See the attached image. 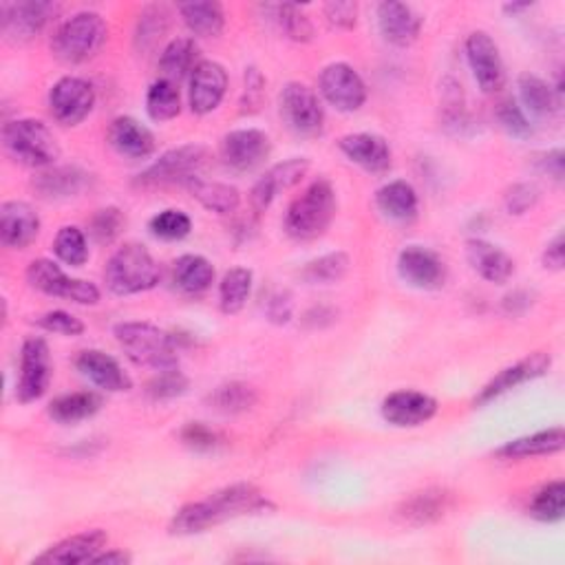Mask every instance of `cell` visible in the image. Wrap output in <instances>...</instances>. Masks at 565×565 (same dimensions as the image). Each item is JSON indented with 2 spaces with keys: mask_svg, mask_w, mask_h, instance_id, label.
I'll return each instance as SVG.
<instances>
[{
  "mask_svg": "<svg viewBox=\"0 0 565 565\" xmlns=\"http://www.w3.org/2000/svg\"><path fill=\"white\" fill-rule=\"evenodd\" d=\"M272 508L274 504L254 484H245V482L230 484L208 495L206 500L191 502L183 508H179L170 521V532L179 537L200 534L230 519L263 515Z\"/></svg>",
  "mask_w": 565,
  "mask_h": 565,
  "instance_id": "6da1fadb",
  "label": "cell"
},
{
  "mask_svg": "<svg viewBox=\"0 0 565 565\" xmlns=\"http://www.w3.org/2000/svg\"><path fill=\"white\" fill-rule=\"evenodd\" d=\"M113 336L127 358L137 366H148L153 371H168L179 366L177 338L144 321H127L116 325Z\"/></svg>",
  "mask_w": 565,
  "mask_h": 565,
  "instance_id": "7a4b0ae2",
  "label": "cell"
},
{
  "mask_svg": "<svg viewBox=\"0 0 565 565\" xmlns=\"http://www.w3.org/2000/svg\"><path fill=\"white\" fill-rule=\"evenodd\" d=\"M338 211L336 191L329 179L312 181L286 213V232L297 241H314L323 237Z\"/></svg>",
  "mask_w": 565,
  "mask_h": 565,
  "instance_id": "3957f363",
  "label": "cell"
},
{
  "mask_svg": "<svg viewBox=\"0 0 565 565\" xmlns=\"http://www.w3.org/2000/svg\"><path fill=\"white\" fill-rule=\"evenodd\" d=\"M161 269L142 243H127L111 254L105 267V282L116 297L151 292L159 286Z\"/></svg>",
  "mask_w": 565,
  "mask_h": 565,
  "instance_id": "277c9868",
  "label": "cell"
},
{
  "mask_svg": "<svg viewBox=\"0 0 565 565\" xmlns=\"http://www.w3.org/2000/svg\"><path fill=\"white\" fill-rule=\"evenodd\" d=\"M107 38L109 25L98 12H77L56 29L51 51L64 64H82L100 53Z\"/></svg>",
  "mask_w": 565,
  "mask_h": 565,
  "instance_id": "5b68a950",
  "label": "cell"
},
{
  "mask_svg": "<svg viewBox=\"0 0 565 565\" xmlns=\"http://www.w3.org/2000/svg\"><path fill=\"white\" fill-rule=\"evenodd\" d=\"M5 153L29 168H51L60 159V146L53 131L34 118L12 120L3 127Z\"/></svg>",
  "mask_w": 565,
  "mask_h": 565,
  "instance_id": "8992f818",
  "label": "cell"
},
{
  "mask_svg": "<svg viewBox=\"0 0 565 565\" xmlns=\"http://www.w3.org/2000/svg\"><path fill=\"white\" fill-rule=\"evenodd\" d=\"M211 161V153L202 144H183L177 148L166 151L153 161L146 170H142L135 179L142 188H157V185H185L202 177Z\"/></svg>",
  "mask_w": 565,
  "mask_h": 565,
  "instance_id": "52a82bcc",
  "label": "cell"
},
{
  "mask_svg": "<svg viewBox=\"0 0 565 565\" xmlns=\"http://www.w3.org/2000/svg\"><path fill=\"white\" fill-rule=\"evenodd\" d=\"M27 282L34 290H38L47 297L64 299V301H71L77 305H98L100 297H103L96 282L69 276L51 259L32 261L27 267Z\"/></svg>",
  "mask_w": 565,
  "mask_h": 565,
  "instance_id": "ba28073f",
  "label": "cell"
},
{
  "mask_svg": "<svg viewBox=\"0 0 565 565\" xmlns=\"http://www.w3.org/2000/svg\"><path fill=\"white\" fill-rule=\"evenodd\" d=\"M278 113L299 137H318L325 129V109L318 93L305 82H288L278 96Z\"/></svg>",
  "mask_w": 565,
  "mask_h": 565,
  "instance_id": "9c48e42d",
  "label": "cell"
},
{
  "mask_svg": "<svg viewBox=\"0 0 565 565\" xmlns=\"http://www.w3.org/2000/svg\"><path fill=\"white\" fill-rule=\"evenodd\" d=\"M318 91L323 100L340 113H356L364 107L369 91L362 75L347 62H332L321 71Z\"/></svg>",
  "mask_w": 565,
  "mask_h": 565,
  "instance_id": "30bf717a",
  "label": "cell"
},
{
  "mask_svg": "<svg viewBox=\"0 0 565 565\" xmlns=\"http://www.w3.org/2000/svg\"><path fill=\"white\" fill-rule=\"evenodd\" d=\"M96 107V88L84 77L64 75L49 91V113L62 127H77Z\"/></svg>",
  "mask_w": 565,
  "mask_h": 565,
  "instance_id": "8fae6325",
  "label": "cell"
},
{
  "mask_svg": "<svg viewBox=\"0 0 565 565\" xmlns=\"http://www.w3.org/2000/svg\"><path fill=\"white\" fill-rule=\"evenodd\" d=\"M53 378L51 351L45 338L29 336L21 347V378L16 383V398L23 405L40 400Z\"/></svg>",
  "mask_w": 565,
  "mask_h": 565,
  "instance_id": "7c38bea8",
  "label": "cell"
},
{
  "mask_svg": "<svg viewBox=\"0 0 565 565\" xmlns=\"http://www.w3.org/2000/svg\"><path fill=\"white\" fill-rule=\"evenodd\" d=\"M56 3L45 0H21V3H3L0 5V29L12 43H27L36 38L51 19L58 14Z\"/></svg>",
  "mask_w": 565,
  "mask_h": 565,
  "instance_id": "4fadbf2b",
  "label": "cell"
},
{
  "mask_svg": "<svg viewBox=\"0 0 565 565\" xmlns=\"http://www.w3.org/2000/svg\"><path fill=\"white\" fill-rule=\"evenodd\" d=\"M272 153L269 135L261 129H237L221 137L219 157L221 164L232 172H252Z\"/></svg>",
  "mask_w": 565,
  "mask_h": 565,
  "instance_id": "5bb4252c",
  "label": "cell"
},
{
  "mask_svg": "<svg viewBox=\"0 0 565 565\" xmlns=\"http://www.w3.org/2000/svg\"><path fill=\"white\" fill-rule=\"evenodd\" d=\"M464 51H466L468 67L473 71V77L482 88V93H486V96L497 93L506 82V67H504L500 47L491 38V34L486 32L468 34L464 43Z\"/></svg>",
  "mask_w": 565,
  "mask_h": 565,
  "instance_id": "9a60e30c",
  "label": "cell"
},
{
  "mask_svg": "<svg viewBox=\"0 0 565 565\" xmlns=\"http://www.w3.org/2000/svg\"><path fill=\"white\" fill-rule=\"evenodd\" d=\"M228 71L215 60H200L195 71L188 77V105L197 116L217 111L228 93Z\"/></svg>",
  "mask_w": 565,
  "mask_h": 565,
  "instance_id": "2e32d148",
  "label": "cell"
},
{
  "mask_svg": "<svg viewBox=\"0 0 565 565\" xmlns=\"http://www.w3.org/2000/svg\"><path fill=\"white\" fill-rule=\"evenodd\" d=\"M550 364H552V356L548 351H537V353H530L528 358L502 369L495 378H491L482 392L476 396V407H486L491 405L493 400L510 394L513 389L526 385V383H532L537 378H541V375H545L550 371Z\"/></svg>",
  "mask_w": 565,
  "mask_h": 565,
  "instance_id": "e0dca14e",
  "label": "cell"
},
{
  "mask_svg": "<svg viewBox=\"0 0 565 565\" xmlns=\"http://www.w3.org/2000/svg\"><path fill=\"white\" fill-rule=\"evenodd\" d=\"M398 274L407 286L424 292L444 288L446 282V263L442 256L424 245H407L398 254Z\"/></svg>",
  "mask_w": 565,
  "mask_h": 565,
  "instance_id": "ac0fdd59",
  "label": "cell"
},
{
  "mask_svg": "<svg viewBox=\"0 0 565 565\" xmlns=\"http://www.w3.org/2000/svg\"><path fill=\"white\" fill-rule=\"evenodd\" d=\"M308 170H310V159H305V157H290L286 161L272 166L252 185V191H250L252 213L254 215L265 213L272 206V202L276 200V195L280 191H290V188L299 185L303 181V177L308 175Z\"/></svg>",
  "mask_w": 565,
  "mask_h": 565,
  "instance_id": "d6986e66",
  "label": "cell"
},
{
  "mask_svg": "<svg viewBox=\"0 0 565 565\" xmlns=\"http://www.w3.org/2000/svg\"><path fill=\"white\" fill-rule=\"evenodd\" d=\"M437 409L440 405L433 396L416 389L394 392L381 405L385 422L396 429H418L431 422L437 416Z\"/></svg>",
  "mask_w": 565,
  "mask_h": 565,
  "instance_id": "ffe728a7",
  "label": "cell"
},
{
  "mask_svg": "<svg viewBox=\"0 0 565 565\" xmlns=\"http://www.w3.org/2000/svg\"><path fill=\"white\" fill-rule=\"evenodd\" d=\"M107 543H109V534L103 528L84 530L53 543L43 554H38L34 563H43V565L93 563V558H96L103 550H107Z\"/></svg>",
  "mask_w": 565,
  "mask_h": 565,
  "instance_id": "44dd1931",
  "label": "cell"
},
{
  "mask_svg": "<svg viewBox=\"0 0 565 565\" xmlns=\"http://www.w3.org/2000/svg\"><path fill=\"white\" fill-rule=\"evenodd\" d=\"M77 371L88 378L98 389L107 394H122L133 387L131 375L122 364L103 349H84L75 358Z\"/></svg>",
  "mask_w": 565,
  "mask_h": 565,
  "instance_id": "7402d4cb",
  "label": "cell"
},
{
  "mask_svg": "<svg viewBox=\"0 0 565 565\" xmlns=\"http://www.w3.org/2000/svg\"><path fill=\"white\" fill-rule=\"evenodd\" d=\"M375 19H378L381 36L394 45V47H411L422 32V16L407 3H396V0H387L375 10Z\"/></svg>",
  "mask_w": 565,
  "mask_h": 565,
  "instance_id": "603a6c76",
  "label": "cell"
},
{
  "mask_svg": "<svg viewBox=\"0 0 565 565\" xmlns=\"http://www.w3.org/2000/svg\"><path fill=\"white\" fill-rule=\"evenodd\" d=\"M340 153L366 172L383 175L392 168L389 142L375 133H349L338 142Z\"/></svg>",
  "mask_w": 565,
  "mask_h": 565,
  "instance_id": "cb8c5ba5",
  "label": "cell"
},
{
  "mask_svg": "<svg viewBox=\"0 0 565 565\" xmlns=\"http://www.w3.org/2000/svg\"><path fill=\"white\" fill-rule=\"evenodd\" d=\"M40 232L38 213L25 202H5L0 206V241L5 248L25 250Z\"/></svg>",
  "mask_w": 565,
  "mask_h": 565,
  "instance_id": "d4e9b609",
  "label": "cell"
},
{
  "mask_svg": "<svg viewBox=\"0 0 565 565\" xmlns=\"http://www.w3.org/2000/svg\"><path fill=\"white\" fill-rule=\"evenodd\" d=\"M107 140L111 148L127 159H148L157 148L153 131L131 116L116 118L109 127Z\"/></svg>",
  "mask_w": 565,
  "mask_h": 565,
  "instance_id": "484cf974",
  "label": "cell"
},
{
  "mask_svg": "<svg viewBox=\"0 0 565 565\" xmlns=\"http://www.w3.org/2000/svg\"><path fill=\"white\" fill-rule=\"evenodd\" d=\"M466 259L473 272L495 286H504L515 274L513 256L486 239H470L466 243Z\"/></svg>",
  "mask_w": 565,
  "mask_h": 565,
  "instance_id": "4316f807",
  "label": "cell"
},
{
  "mask_svg": "<svg viewBox=\"0 0 565 565\" xmlns=\"http://www.w3.org/2000/svg\"><path fill=\"white\" fill-rule=\"evenodd\" d=\"M450 508H453V495L446 489H424L409 495L400 504L398 517L413 528H422L444 519L450 513Z\"/></svg>",
  "mask_w": 565,
  "mask_h": 565,
  "instance_id": "83f0119b",
  "label": "cell"
},
{
  "mask_svg": "<svg viewBox=\"0 0 565 565\" xmlns=\"http://www.w3.org/2000/svg\"><path fill=\"white\" fill-rule=\"evenodd\" d=\"M34 191L49 202L77 197L88 185V175L77 166H51L40 170L34 181Z\"/></svg>",
  "mask_w": 565,
  "mask_h": 565,
  "instance_id": "f1b7e54d",
  "label": "cell"
},
{
  "mask_svg": "<svg viewBox=\"0 0 565 565\" xmlns=\"http://www.w3.org/2000/svg\"><path fill=\"white\" fill-rule=\"evenodd\" d=\"M565 448V433L563 426H552L537 431L532 435H521L495 450L502 459H528V457H545L561 453Z\"/></svg>",
  "mask_w": 565,
  "mask_h": 565,
  "instance_id": "f546056e",
  "label": "cell"
},
{
  "mask_svg": "<svg viewBox=\"0 0 565 565\" xmlns=\"http://www.w3.org/2000/svg\"><path fill=\"white\" fill-rule=\"evenodd\" d=\"M375 206H378V211L385 217L407 224L418 217L420 200H418L416 188L409 181L396 179V181H389L383 188H378V193H375Z\"/></svg>",
  "mask_w": 565,
  "mask_h": 565,
  "instance_id": "4dcf8cb0",
  "label": "cell"
},
{
  "mask_svg": "<svg viewBox=\"0 0 565 565\" xmlns=\"http://www.w3.org/2000/svg\"><path fill=\"white\" fill-rule=\"evenodd\" d=\"M215 265L202 254H183L172 265V282L183 294H204L215 282Z\"/></svg>",
  "mask_w": 565,
  "mask_h": 565,
  "instance_id": "1f68e13d",
  "label": "cell"
},
{
  "mask_svg": "<svg viewBox=\"0 0 565 565\" xmlns=\"http://www.w3.org/2000/svg\"><path fill=\"white\" fill-rule=\"evenodd\" d=\"M183 25L197 38H217L226 29V12L215 0H200V3H181L177 8Z\"/></svg>",
  "mask_w": 565,
  "mask_h": 565,
  "instance_id": "d6a6232c",
  "label": "cell"
},
{
  "mask_svg": "<svg viewBox=\"0 0 565 565\" xmlns=\"http://www.w3.org/2000/svg\"><path fill=\"white\" fill-rule=\"evenodd\" d=\"M200 56V47L193 38H175L170 40L161 56H159V71H161V77L164 80H170V82H181L183 77H191V73L195 71V67L200 64L197 60Z\"/></svg>",
  "mask_w": 565,
  "mask_h": 565,
  "instance_id": "836d02e7",
  "label": "cell"
},
{
  "mask_svg": "<svg viewBox=\"0 0 565 565\" xmlns=\"http://www.w3.org/2000/svg\"><path fill=\"white\" fill-rule=\"evenodd\" d=\"M105 400L96 392H73L53 398L47 413L58 424H77L96 416L103 409Z\"/></svg>",
  "mask_w": 565,
  "mask_h": 565,
  "instance_id": "e575fe53",
  "label": "cell"
},
{
  "mask_svg": "<svg viewBox=\"0 0 565 565\" xmlns=\"http://www.w3.org/2000/svg\"><path fill=\"white\" fill-rule=\"evenodd\" d=\"M188 191L191 195L211 213L217 215H235L241 206V193L235 185L224 183V181H208L204 177L195 179L193 183H188Z\"/></svg>",
  "mask_w": 565,
  "mask_h": 565,
  "instance_id": "d590c367",
  "label": "cell"
},
{
  "mask_svg": "<svg viewBox=\"0 0 565 565\" xmlns=\"http://www.w3.org/2000/svg\"><path fill=\"white\" fill-rule=\"evenodd\" d=\"M517 88H519V100L524 105L521 109H526L528 113L537 118H550L556 113L558 109L556 93L543 77L534 73H521L517 77Z\"/></svg>",
  "mask_w": 565,
  "mask_h": 565,
  "instance_id": "8d00e7d4",
  "label": "cell"
},
{
  "mask_svg": "<svg viewBox=\"0 0 565 565\" xmlns=\"http://www.w3.org/2000/svg\"><path fill=\"white\" fill-rule=\"evenodd\" d=\"M259 402V394L252 385L241 381H230L219 387H215L206 396V405L224 416H237L250 411Z\"/></svg>",
  "mask_w": 565,
  "mask_h": 565,
  "instance_id": "74e56055",
  "label": "cell"
},
{
  "mask_svg": "<svg viewBox=\"0 0 565 565\" xmlns=\"http://www.w3.org/2000/svg\"><path fill=\"white\" fill-rule=\"evenodd\" d=\"M254 274L248 267H230L219 282V305L221 312L232 316L239 314L252 294Z\"/></svg>",
  "mask_w": 565,
  "mask_h": 565,
  "instance_id": "f35d334b",
  "label": "cell"
},
{
  "mask_svg": "<svg viewBox=\"0 0 565 565\" xmlns=\"http://www.w3.org/2000/svg\"><path fill=\"white\" fill-rule=\"evenodd\" d=\"M146 113L153 122H170L181 113V96L175 82L155 80L146 93Z\"/></svg>",
  "mask_w": 565,
  "mask_h": 565,
  "instance_id": "ab89813d",
  "label": "cell"
},
{
  "mask_svg": "<svg viewBox=\"0 0 565 565\" xmlns=\"http://www.w3.org/2000/svg\"><path fill=\"white\" fill-rule=\"evenodd\" d=\"M528 515L543 524H558L565 517V484L554 480L541 486L530 500Z\"/></svg>",
  "mask_w": 565,
  "mask_h": 565,
  "instance_id": "60d3db41",
  "label": "cell"
},
{
  "mask_svg": "<svg viewBox=\"0 0 565 565\" xmlns=\"http://www.w3.org/2000/svg\"><path fill=\"white\" fill-rule=\"evenodd\" d=\"M349 256L345 252H329V254H323L314 261H310L303 272H301V278L305 282H310V286H334V282L342 280L349 272Z\"/></svg>",
  "mask_w": 565,
  "mask_h": 565,
  "instance_id": "b9f144b4",
  "label": "cell"
},
{
  "mask_svg": "<svg viewBox=\"0 0 565 565\" xmlns=\"http://www.w3.org/2000/svg\"><path fill=\"white\" fill-rule=\"evenodd\" d=\"M170 14L164 5H148L142 10L135 27V47L140 51L153 49L168 32Z\"/></svg>",
  "mask_w": 565,
  "mask_h": 565,
  "instance_id": "7bdbcfd3",
  "label": "cell"
},
{
  "mask_svg": "<svg viewBox=\"0 0 565 565\" xmlns=\"http://www.w3.org/2000/svg\"><path fill=\"white\" fill-rule=\"evenodd\" d=\"M53 254L71 267H82L88 261L86 235L77 226H62L53 239Z\"/></svg>",
  "mask_w": 565,
  "mask_h": 565,
  "instance_id": "ee69618b",
  "label": "cell"
},
{
  "mask_svg": "<svg viewBox=\"0 0 565 565\" xmlns=\"http://www.w3.org/2000/svg\"><path fill=\"white\" fill-rule=\"evenodd\" d=\"M127 217L118 206H107L88 219V237L98 245H111L124 230Z\"/></svg>",
  "mask_w": 565,
  "mask_h": 565,
  "instance_id": "f6af8a7d",
  "label": "cell"
},
{
  "mask_svg": "<svg viewBox=\"0 0 565 565\" xmlns=\"http://www.w3.org/2000/svg\"><path fill=\"white\" fill-rule=\"evenodd\" d=\"M148 230L161 241H181L193 232V219L179 208H168L148 221Z\"/></svg>",
  "mask_w": 565,
  "mask_h": 565,
  "instance_id": "bcb514c9",
  "label": "cell"
},
{
  "mask_svg": "<svg viewBox=\"0 0 565 565\" xmlns=\"http://www.w3.org/2000/svg\"><path fill=\"white\" fill-rule=\"evenodd\" d=\"M274 12H276L278 27L290 40L310 43L314 38V25L299 5H276Z\"/></svg>",
  "mask_w": 565,
  "mask_h": 565,
  "instance_id": "7dc6e473",
  "label": "cell"
},
{
  "mask_svg": "<svg viewBox=\"0 0 565 565\" xmlns=\"http://www.w3.org/2000/svg\"><path fill=\"white\" fill-rule=\"evenodd\" d=\"M191 389V381L179 369H168V371H157L155 378L146 385V396L155 402L164 400H175L188 394Z\"/></svg>",
  "mask_w": 565,
  "mask_h": 565,
  "instance_id": "c3c4849f",
  "label": "cell"
},
{
  "mask_svg": "<svg viewBox=\"0 0 565 565\" xmlns=\"http://www.w3.org/2000/svg\"><path fill=\"white\" fill-rule=\"evenodd\" d=\"M497 122L500 127L515 140H528L532 135V124L526 116V111L519 107L517 100L508 98L504 103H500L497 107Z\"/></svg>",
  "mask_w": 565,
  "mask_h": 565,
  "instance_id": "681fc988",
  "label": "cell"
},
{
  "mask_svg": "<svg viewBox=\"0 0 565 565\" xmlns=\"http://www.w3.org/2000/svg\"><path fill=\"white\" fill-rule=\"evenodd\" d=\"M179 440L183 446L197 453H208L219 446V435L204 422H185L179 431Z\"/></svg>",
  "mask_w": 565,
  "mask_h": 565,
  "instance_id": "f907efd6",
  "label": "cell"
},
{
  "mask_svg": "<svg viewBox=\"0 0 565 565\" xmlns=\"http://www.w3.org/2000/svg\"><path fill=\"white\" fill-rule=\"evenodd\" d=\"M537 202H539V188L526 181L510 185L504 195V206L508 215H515V217L526 215L530 208L537 206Z\"/></svg>",
  "mask_w": 565,
  "mask_h": 565,
  "instance_id": "816d5d0a",
  "label": "cell"
},
{
  "mask_svg": "<svg viewBox=\"0 0 565 565\" xmlns=\"http://www.w3.org/2000/svg\"><path fill=\"white\" fill-rule=\"evenodd\" d=\"M38 327H43V329L49 332V334L69 336V338L82 336L84 329H86L84 323H82L77 316H73V314L64 312V310H53V312L43 314V316L38 318Z\"/></svg>",
  "mask_w": 565,
  "mask_h": 565,
  "instance_id": "f5cc1de1",
  "label": "cell"
},
{
  "mask_svg": "<svg viewBox=\"0 0 565 565\" xmlns=\"http://www.w3.org/2000/svg\"><path fill=\"white\" fill-rule=\"evenodd\" d=\"M325 19L332 27L349 32L356 29L358 25V16H360V8L358 3H351V0H334V3H327L323 8Z\"/></svg>",
  "mask_w": 565,
  "mask_h": 565,
  "instance_id": "db71d44e",
  "label": "cell"
},
{
  "mask_svg": "<svg viewBox=\"0 0 565 565\" xmlns=\"http://www.w3.org/2000/svg\"><path fill=\"white\" fill-rule=\"evenodd\" d=\"M265 91V77L256 67L245 69V88H243V111H256Z\"/></svg>",
  "mask_w": 565,
  "mask_h": 565,
  "instance_id": "11a10c76",
  "label": "cell"
},
{
  "mask_svg": "<svg viewBox=\"0 0 565 565\" xmlns=\"http://www.w3.org/2000/svg\"><path fill=\"white\" fill-rule=\"evenodd\" d=\"M532 164L537 166L539 172L552 177L554 181H563V172H565V153H563V148L541 151V153L534 155Z\"/></svg>",
  "mask_w": 565,
  "mask_h": 565,
  "instance_id": "9f6ffc18",
  "label": "cell"
},
{
  "mask_svg": "<svg viewBox=\"0 0 565 565\" xmlns=\"http://www.w3.org/2000/svg\"><path fill=\"white\" fill-rule=\"evenodd\" d=\"M267 318L274 323V325H288L292 321V314H294V301H292V294L288 292H278L269 299L267 303V310H265Z\"/></svg>",
  "mask_w": 565,
  "mask_h": 565,
  "instance_id": "6f0895ef",
  "label": "cell"
},
{
  "mask_svg": "<svg viewBox=\"0 0 565 565\" xmlns=\"http://www.w3.org/2000/svg\"><path fill=\"white\" fill-rule=\"evenodd\" d=\"M541 263L550 272H561L563 269V265H565V241H563L561 232L545 245V250L541 254Z\"/></svg>",
  "mask_w": 565,
  "mask_h": 565,
  "instance_id": "680465c9",
  "label": "cell"
},
{
  "mask_svg": "<svg viewBox=\"0 0 565 565\" xmlns=\"http://www.w3.org/2000/svg\"><path fill=\"white\" fill-rule=\"evenodd\" d=\"M530 305H532V294L528 290H517L504 299V310L513 316L524 314L526 310H530Z\"/></svg>",
  "mask_w": 565,
  "mask_h": 565,
  "instance_id": "91938a15",
  "label": "cell"
},
{
  "mask_svg": "<svg viewBox=\"0 0 565 565\" xmlns=\"http://www.w3.org/2000/svg\"><path fill=\"white\" fill-rule=\"evenodd\" d=\"M131 561H133V556L120 548L103 550L96 558H93V563H98V565H129Z\"/></svg>",
  "mask_w": 565,
  "mask_h": 565,
  "instance_id": "94428289",
  "label": "cell"
},
{
  "mask_svg": "<svg viewBox=\"0 0 565 565\" xmlns=\"http://www.w3.org/2000/svg\"><path fill=\"white\" fill-rule=\"evenodd\" d=\"M532 8V3H508V5H504V12L506 14H521V12H526V10H530Z\"/></svg>",
  "mask_w": 565,
  "mask_h": 565,
  "instance_id": "6125c7cd",
  "label": "cell"
}]
</instances>
